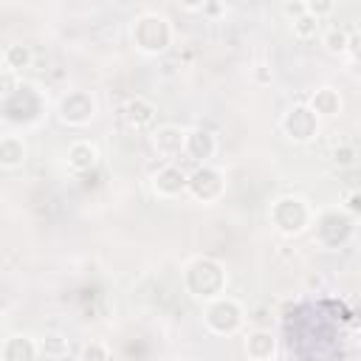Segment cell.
Returning a JSON list of instances; mask_svg holds the SVG:
<instances>
[{"label": "cell", "mask_w": 361, "mask_h": 361, "mask_svg": "<svg viewBox=\"0 0 361 361\" xmlns=\"http://www.w3.org/2000/svg\"><path fill=\"white\" fill-rule=\"evenodd\" d=\"M0 355H3V361H34L39 355V350L31 336H11L3 341Z\"/></svg>", "instance_id": "obj_12"}, {"label": "cell", "mask_w": 361, "mask_h": 361, "mask_svg": "<svg viewBox=\"0 0 361 361\" xmlns=\"http://www.w3.org/2000/svg\"><path fill=\"white\" fill-rule=\"evenodd\" d=\"M82 361H110V347L104 341H87L82 347Z\"/></svg>", "instance_id": "obj_21"}, {"label": "cell", "mask_w": 361, "mask_h": 361, "mask_svg": "<svg viewBox=\"0 0 361 361\" xmlns=\"http://www.w3.org/2000/svg\"><path fill=\"white\" fill-rule=\"evenodd\" d=\"M274 350H276V341L268 330H254L245 336V355L251 361H271Z\"/></svg>", "instance_id": "obj_13"}, {"label": "cell", "mask_w": 361, "mask_h": 361, "mask_svg": "<svg viewBox=\"0 0 361 361\" xmlns=\"http://www.w3.org/2000/svg\"><path fill=\"white\" fill-rule=\"evenodd\" d=\"M186 183H189V175L175 164H164L152 175V192L158 197H178L180 192H186Z\"/></svg>", "instance_id": "obj_7"}, {"label": "cell", "mask_w": 361, "mask_h": 361, "mask_svg": "<svg viewBox=\"0 0 361 361\" xmlns=\"http://www.w3.org/2000/svg\"><path fill=\"white\" fill-rule=\"evenodd\" d=\"M65 158H68V166H71L73 172H90V169L99 164V147H96L93 141L79 138V141H73V144L68 147Z\"/></svg>", "instance_id": "obj_11"}, {"label": "cell", "mask_w": 361, "mask_h": 361, "mask_svg": "<svg viewBox=\"0 0 361 361\" xmlns=\"http://www.w3.org/2000/svg\"><path fill=\"white\" fill-rule=\"evenodd\" d=\"M0 324H3V313H0Z\"/></svg>", "instance_id": "obj_27"}, {"label": "cell", "mask_w": 361, "mask_h": 361, "mask_svg": "<svg viewBox=\"0 0 361 361\" xmlns=\"http://www.w3.org/2000/svg\"><path fill=\"white\" fill-rule=\"evenodd\" d=\"M313 212L307 206L305 197H296V195H288V197H279L271 209V220L276 223V228L282 234H299L307 228Z\"/></svg>", "instance_id": "obj_2"}, {"label": "cell", "mask_w": 361, "mask_h": 361, "mask_svg": "<svg viewBox=\"0 0 361 361\" xmlns=\"http://www.w3.org/2000/svg\"><path fill=\"white\" fill-rule=\"evenodd\" d=\"M96 116V102L90 93L85 90H71L62 102H59V118L68 124H87Z\"/></svg>", "instance_id": "obj_5"}, {"label": "cell", "mask_w": 361, "mask_h": 361, "mask_svg": "<svg viewBox=\"0 0 361 361\" xmlns=\"http://www.w3.org/2000/svg\"><path fill=\"white\" fill-rule=\"evenodd\" d=\"M282 130H285V135H288L290 141H310V138L316 135V130H319V118L313 116L310 107L299 104V107H293V110L282 118Z\"/></svg>", "instance_id": "obj_6"}, {"label": "cell", "mask_w": 361, "mask_h": 361, "mask_svg": "<svg viewBox=\"0 0 361 361\" xmlns=\"http://www.w3.org/2000/svg\"><path fill=\"white\" fill-rule=\"evenodd\" d=\"M172 39V25L158 11H144L133 20V42L144 54H161Z\"/></svg>", "instance_id": "obj_1"}, {"label": "cell", "mask_w": 361, "mask_h": 361, "mask_svg": "<svg viewBox=\"0 0 361 361\" xmlns=\"http://www.w3.org/2000/svg\"><path fill=\"white\" fill-rule=\"evenodd\" d=\"M17 90V73L0 68V96H11Z\"/></svg>", "instance_id": "obj_22"}, {"label": "cell", "mask_w": 361, "mask_h": 361, "mask_svg": "<svg viewBox=\"0 0 361 361\" xmlns=\"http://www.w3.org/2000/svg\"><path fill=\"white\" fill-rule=\"evenodd\" d=\"M3 62H6V71H11V73L28 68V65H31V51H28V45L14 42V45L3 48Z\"/></svg>", "instance_id": "obj_17"}, {"label": "cell", "mask_w": 361, "mask_h": 361, "mask_svg": "<svg viewBox=\"0 0 361 361\" xmlns=\"http://www.w3.org/2000/svg\"><path fill=\"white\" fill-rule=\"evenodd\" d=\"M310 110H313V116L319 118V116H336L338 110H341V96H338V90H333V87H319L313 96H310Z\"/></svg>", "instance_id": "obj_16"}, {"label": "cell", "mask_w": 361, "mask_h": 361, "mask_svg": "<svg viewBox=\"0 0 361 361\" xmlns=\"http://www.w3.org/2000/svg\"><path fill=\"white\" fill-rule=\"evenodd\" d=\"M183 141H186V133L180 127H175V124H161L158 130H152V147L169 164L183 152Z\"/></svg>", "instance_id": "obj_9"}, {"label": "cell", "mask_w": 361, "mask_h": 361, "mask_svg": "<svg viewBox=\"0 0 361 361\" xmlns=\"http://www.w3.org/2000/svg\"><path fill=\"white\" fill-rule=\"evenodd\" d=\"M319 25H322V20H316L313 14H299V17H293V37H299V39H313L316 34H319Z\"/></svg>", "instance_id": "obj_20"}, {"label": "cell", "mask_w": 361, "mask_h": 361, "mask_svg": "<svg viewBox=\"0 0 361 361\" xmlns=\"http://www.w3.org/2000/svg\"><path fill=\"white\" fill-rule=\"evenodd\" d=\"M322 42L330 54H344L347 51V31L341 25H327L322 34Z\"/></svg>", "instance_id": "obj_19"}, {"label": "cell", "mask_w": 361, "mask_h": 361, "mask_svg": "<svg viewBox=\"0 0 361 361\" xmlns=\"http://www.w3.org/2000/svg\"><path fill=\"white\" fill-rule=\"evenodd\" d=\"M333 161H336L338 166H350V164L355 161V147H344V149H336V152H333Z\"/></svg>", "instance_id": "obj_24"}, {"label": "cell", "mask_w": 361, "mask_h": 361, "mask_svg": "<svg viewBox=\"0 0 361 361\" xmlns=\"http://www.w3.org/2000/svg\"><path fill=\"white\" fill-rule=\"evenodd\" d=\"M347 212H350V214H358V192H353V195L347 197Z\"/></svg>", "instance_id": "obj_26"}, {"label": "cell", "mask_w": 361, "mask_h": 361, "mask_svg": "<svg viewBox=\"0 0 361 361\" xmlns=\"http://www.w3.org/2000/svg\"><path fill=\"white\" fill-rule=\"evenodd\" d=\"M37 350L45 353L48 358H62V355H68V338L59 336V333H45L37 341Z\"/></svg>", "instance_id": "obj_18"}, {"label": "cell", "mask_w": 361, "mask_h": 361, "mask_svg": "<svg viewBox=\"0 0 361 361\" xmlns=\"http://www.w3.org/2000/svg\"><path fill=\"white\" fill-rule=\"evenodd\" d=\"M214 138H212V133H206V130H195V133H189L186 135V141H183V152L189 155V158H195V161H209L212 155H214Z\"/></svg>", "instance_id": "obj_14"}, {"label": "cell", "mask_w": 361, "mask_h": 361, "mask_svg": "<svg viewBox=\"0 0 361 361\" xmlns=\"http://www.w3.org/2000/svg\"><path fill=\"white\" fill-rule=\"evenodd\" d=\"M243 324V307L234 299H214L206 310V327L212 333L228 336Z\"/></svg>", "instance_id": "obj_4"}, {"label": "cell", "mask_w": 361, "mask_h": 361, "mask_svg": "<svg viewBox=\"0 0 361 361\" xmlns=\"http://www.w3.org/2000/svg\"><path fill=\"white\" fill-rule=\"evenodd\" d=\"M0 59H3V51H0Z\"/></svg>", "instance_id": "obj_28"}, {"label": "cell", "mask_w": 361, "mask_h": 361, "mask_svg": "<svg viewBox=\"0 0 361 361\" xmlns=\"http://www.w3.org/2000/svg\"><path fill=\"white\" fill-rule=\"evenodd\" d=\"M121 116H124L127 127H133V130H149L155 124V104L149 99H144V96H133V99L124 102Z\"/></svg>", "instance_id": "obj_10"}, {"label": "cell", "mask_w": 361, "mask_h": 361, "mask_svg": "<svg viewBox=\"0 0 361 361\" xmlns=\"http://www.w3.org/2000/svg\"><path fill=\"white\" fill-rule=\"evenodd\" d=\"M282 11L299 17V14H305V3H282Z\"/></svg>", "instance_id": "obj_25"}, {"label": "cell", "mask_w": 361, "mask_h": 361, "mask_svg": "<svg viewBox=\"0 0 361 361\" xmlns=\"http://www.w3.org/2000/svg\"><path fill=\"white\" fill-rule=\"evenodd\" d=\"M186 276H200V282H189L186 288L192 290V296H197V299H217L220 296V290H223V285H226V271H223V265L220 262H214V259H195L189 268H186Z\"/></svg>", "instance_id": "obj_3"}, {"label": "cell", "mask_w": 361, "mask_h": 361, "mask_svg": "<svg viewBox=\"0 0 361 361\" xmlns=\"http://www.w3.org/2000/svg\"><path fill=\"white\" fill-rule=\"evenodd\" d=\"M25 161V141L20 135H0V166L17 169Z\"/></svg>", "instance_id": "obj_15"}, {"label": "cell", "mask_w": 361, "mask_h": 361, "mask_svg": "<svg viewBox=\"0 0 361 361\" xmlns=\"http://www.w3.org/2000/svg\"><path fill=\"white\" fill-rule=\"evenodd\" d=\"M333 8H336V6H333L330 0H327V3H316V0H307V3H305V11H307V14H313L316 20H322V17H324V14H330Z\"/></svg>", "instance_id": "obj_23"}, {"label": "cell", "mask_w": 361, "mask_h": 361, "mask_svg": "<svg viewBox=\"0 0 361 361\" xmlns=\"http://www.w3.org/2000/svg\"><path fill=\"white\" fill-rule=\"evenodd\" d=\"M186 189H189L197 200H200V195H203V203H212V200H217V197L223 195V175H220L217 169H212V166H200V169L189 178Z\"/></svg>", "instance_id": "obj_8"}]
</instances>
